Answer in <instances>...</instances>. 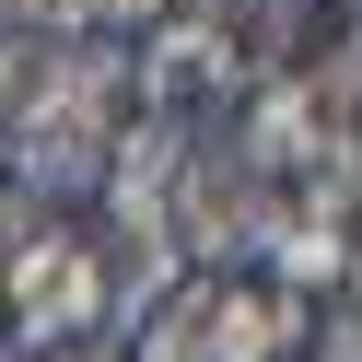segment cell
Here are the masks:
<instances>
[{
  "mask_svg": "<svg viewBox=\"0 0 362 362\" xmlns=\"http://www.w3.org/2000/svg\"><path fill=\"white\" fill-rule=\"evenodd\" d=\"M0 304H12L24 351H59V339H82L105 315V257L82 234H35V245H12V269H0Z\"/></svg>",
  "mask_w": 362,
  "mask_h": 362,
  "instance_id": "6da1fadb",
  "label": "cell"
},
{
  "mask_svg": "<svg viewBox=\"0 0 362 362\" xmlns=\"http://www.w3.org/2000/svg\"><path fill=\"white\" fill-rule=\"evenodd\" d=\"M327 141L362 164V59H339V71H327Z\"/></svg>",
  "mask_w": 362,
  "mask_h": 362,
  "instance_id": "5b68a950",
  "label": "cell"
},
{
  "mask_svg": "<svg viewBox=\"0 0 362 362\" xmlns=\"http://www.w3.org/2000/svg\"><path fill=\"white\" fill-rule=\"evenodd\" d=\"M164 12H175V0H94V24H141V35L164 24Z\"/></svg>",
  "mask_w": 362,
  "mask_h": 362,
  "instance_id": "52a82bcc",
  "label": "cell"
},
{
  "mask_svg": "<svg viewBox=\"0 0 362 362\" xmlns=\"http://www.w3.org/2000/svg\"><path fill=\"white\" fill-rule=\"evenodd\" d=\"M24 24L12 35H47V47H71V35H94V0H12Z\"/></svg>",
  "mask_w": 362,
  "mask_h": 362,
  "instance_id": "8992f818",
  "label": "cell"
},
{
  "mask_svg": "<svg viewBox=\"0 0 362 362\" xmlns=\"http://www.w3.org/2000/svg\"><path fill=\"white\" fill-rule=\"evenodd\" d=\"M187 304H199V362H281L304 339V304L257 281H187Z\"/></svg>",
  "mask_w": 362,
  "mask_h": 362,
  "instance_id": "3957f363",
  "label": "cell"
},
{
  "mask_svg": "<svg viewBox=\"0 0 362 362\" xmlns=\"http://www.w3.org/2000/svg\"><path fill=\"white\" fill-rule=\"evenodd\" d=\"M269 257H281V292L304 304V292L351 281V222H292V211H281V234H269Z\"/></svg>",
  "mask_w": 362,
  "mask_h": 362,
  "instance_id": "277c9868",
  "label": "cell"
},
{
  "mask_svg": "<svg viewBox=\"0 0 362 362\" xmlns=\"http://www.w3.org/2000/svg\"><path fill=\"white\" fill-rule=\"evenodd\" d=\"M234 82H245V59L222 47L199 12H164V24L141 35V71H129V94H141V117L199 129V117H222V105H234Z\"/></svg>",
  "mask_w": 362,
  "mask_h": 362,
  "instance_id": "7a4b0ae2",
  "label": "cell"
},
{
  "mask_svg": "<svg viewBox=\"0 0 362 362\" xmlns=\"http://www.w3.org/2000/svg\"><path fill=\"white\" fill-rule=\"evenodd\" d=\"M315 362H362V315H339V327L315 339Z\"/></svg>",
  "mask_w": 362,
  "mask_h": 362,
  "instance_id": "ba28073f",
  "label": "cell"
}]
</instances>
